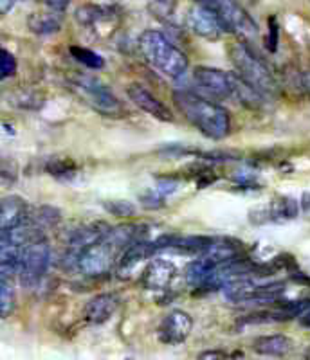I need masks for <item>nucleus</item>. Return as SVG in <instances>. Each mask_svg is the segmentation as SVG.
<instances>
[{
  "label": "nucleus",
  "mask_w": 310,
  "mask_h": 360,
  "mask_svg": "<svg viewBox=\"0 0 310 360\" xmlns=\"http://www.w3.org/2000/svg\"><path fill=\"white\" fill-rule=\"evenodd\" d=\"M173 101L184 114V117L208 139L222 141L231 131V117L221 105H216L202 96L193 94V92H186V90L175 92Z\"/></svg>",
  "instance_id": "f257e3e1"
},
{
  "label": "nucleus",
  "mask_w": 310,
  "mask_h": 360,
  "mask_svg": "<svg viewBox=\"0 0 310 360\" xmlns=\"http://www.w3.org/2000/svg\"><path fill=\"white\" fill-rule=\"evenodd\" d=\"M139 49L154 69L161 70L168 78H180L188 69V58L168 40L161 31L148 29L139 38Z\"/></svg>",
  "instance_id": "f03ea898"
},
{
  "label": "nucleus",
  "mask_w": 310,
  "mask_h": 360,
  "mask_svg": "<svg viewBox=\"0 0 310 360\" xmlns=\"http://www.w3.org/2000/svg\"><path fill=\"white\" fill-rule=\"evenodd\" d=\"M229 58L237 69L238 78L253 86L260 96H273L276 92V82L267 65L251 51L247 44H232L229 49Z\"/></svg>",
  "instance_id": "7ed1b4c3"
},
{
  "label": "nucleus",
  "mask_w": 310,
  "mask_h": 360,
  "mask_svg": "<svg viewBox=\"0 0 310 360\" xmlns=\"http://www.w3.org/2000/svg\"><path fill=\"white\" fill-rule=\"evenodd\" d=\"M197 4L204 6L209 11L215 13L224 31L238 34L244 41H253L258 38L256 22L237 0H197Z\"/></svg>",
  "instance_id": "20e7f679"
},
{
  "label": "nucleus",
  "mask_w": 310,
  "mask_h": 360,
  "mask_svg": "<svg viewBox=\"0 0 310 360\" xmlns=\"http://www.w3.org/2000/svg\"><path fill=\"white\" fill-rule=\"evenodd\" d=\"M51 265V247L45 240L29 243L22 249L20 265H18V278L24 287H35L44 279L45 272Z\"/></svg>",
  "instance_id": "39448f33"
},
{
  "label": "nucleus",
  "mask_w": 310,
  "mask_h": 360,
  "mask_svg": "<svg viewBox=\"0 0 310 360\" xmlns=\"http://www.w3.org/2000/svg\"><path fill=\"white\" fill-rule=\"evenodd\" d=\"M74 89L85 98L90 107L101 112L105 115H118L121 112V103L101 79L87 76V74H76L73 79Z\"/></svg>",
  "instance_id": "423d86ee"
},
{
  "label": "nucleus",
  "mask_w": 310,
  "mask_h": 360,
  "mask_svg": "<svg viewBox=\"0 0 310 360\" xmlns=\"http://www.w3.org/2000/svg\"><path fill=\"white\" fill-rule=\"evenodd\" d=\"M118 252V247H114L108 240L103 238L101 242L80 250V252L74 256V263H76L78 270H80L83 276H87V278H99V276L106 274V272L112 269V265L116 263Z\"/></svg>",
  "instance_id": "0eeeda50"
},
{
  "label": "nucleus",
  "mask_w": 310,
  "mask_h": 360,
  "mask_svg": "<svg viewBox=\"0 0 310 360\" xmlns=\"http://www.w3.org/2000/svg\"><path fill=\"white\" fill-rule=\"evenodd\" d=\"M193 82L199 89L206 90L211 98H232V74L211 67H197L193 72Z\"/></svg>",
  "instance_id": "6e6552de"
},
{
  "label": "nucleus",
  "mask_w": 310,
  "mask_h": 360,
  "mask_svg": "<svg viewBox=\"0 0 310 360\" xmlns=\"http://www.w3.org/2000/svg\"><path fill=\"white\" fill-rule=\"evenodd\" d=\"M193 330V319L188 311L173 310L161 321L157 335L164 344H180L188 339Z\"/></svg>",
  "instance_id": "1a4fd4ad"
},
{
  "label": "nucleus",
  "mask_w": 310,
  "mask_h": 360,
  "mask_svg": "<svg viewBox=\"0 0 310 360\" xmlns=\"http://www.w3.org/2000/svg\"><path fill=\"white\" fill-rule=\"evenodd\" d=\"M186 25L192 29L193 33L206 38V40H218L225 33L221 20L215 17V13L200 4L190 8L188 15H186Z\"/></svg>",
  "instance_id": "9d476101"
},
{
  "label": "nucleus",
  "mask_w": 310,
  "mask_h": 360,
  "mask_svg": "<svg viewBox=\"0 0 310 360\" xmlns=\"http://www.w3.org/2000/svg\"><path fill=\"white\" fill-rule=\"evenodd\" d=\"M127 92L135 107L150 114L151 117L159 119L163 123H172L173 121V112L159 98H155L148 89L141 86L139 83H132L127 89Z\"/></svg>",
  "instance_id": "9b49d317"
},
{
  "label": "nucleus",
  "mask_w": 310,
  "mask_h": 360,
  "mask_svg": "<svg viewBox=\"0 0 310 360\" xmlns=\"http://www.w3.org/2000/svg\"><path fill=\"white\" fill-rule=\"evenodd\" d=\"M177 276V266L175 263L170 262V259L155 258L151 259L147 265L143 272V285L148 290H166L170 285L173 283Z\"/></svg>",
  "instance_id": "f8f14e48"
},
{
  "label": "nucleus",
  "mask_w": 310,
  "mask_h": 360,
  "mask_svg": "<svg viewBox=\"0 0 310 360\" xmlns=\"http://www.w3.org/2000/svg\"><path fill=\"white\" fill-rule=\"evenodd\" d=\"M119 307V297L116 294H99L87 303L83 317L89 324H105L116 314Z\"/></svg>",
  "instance_id": "ddd939ff"
},
{
  "label": "nucleus",
  "mask_w": 310,
  "mask_h": 360,
  "mask_svg": "<svg viewBox=\"0 0 310 360\" xmlns=\"http://www.w3.org/2000/svg\"><path fill=\"white\" fill-rule=\"evenodd\" d=\"M157 250L159 249H157L155 242H141V240H139V242L132 243L130 247L125 249L121 259H119V265H118L119 274L121 276L130 274L132 270H134L139 263L144 262L147 258H150L151 254H155Z\"/></svg>",
  "instance_id": "4468645a"
},
{
  "label": "nucleus",
  "mask_w": 310,
  "mask_h": 360,
  "mask_svg": "<svg viewBox=\"0 0 310 360\" xmlns=\"http://www.w3.org/2000/svg\"><path fill=\"white\" fill-rule=\"evenodd\" d=\"M294 342L287 335L274 333V335L258 337L253 342V349L258 355L266 356H285L292 352Z\"/></svg>",
  "instance_id": "2eb2a0df"
},
{
  "label": "nucleus",
  "mask_w": 310,
  "mask_h": 360,
  "mask_svg": "<svg viewBox=\"0 0 310 360\" xmlns=\"http://www.w3.org/2000/svg\"><path fill=\"white\" fill-rule=\"evenodd\" d=\"M63 24V18L58 11H45V13H35L31 15L27 20L29 29L33 31L35 34H40V37H47V34L58 33Z\"/></svg>",
  "instance_id": "dca6fc26"
},
{
  "label": "nucleus",
  "mask_w": 310,
  "mask_h": 360,
  "mask_svg": "<svg viewBox=\"0 0 310 360\" xmlns=\"http://www.w3.org/2000/svg\"><path fill=\"white\" fill-rule=\"evenodd\" d=\"M17 308V294L13 287L11 276L0 272V319H6Z\"/></svg>",
  "instance_id": "f3484780"
},
{
  "label": "nucleus",
  "mask_w": 310,
  "mask_h": 360,
  "mask_svg": "<svg viewBox=\"0 0 310 360\" xmlns=\"http://www.w3.org/2000/svg\"><path fill=\"white\" fill-rule=\"evenodd\" d=\"M74 17L80 24L83 25H94L101 20H108L112 18V9L105 8V6H96V4H87L78 8Z\"/></svg>",
  "instance_id": "a211bd4d"
},
{
  "label": "nucleus",
  "mask_w": 310,
  "mask_h": 360,
  "mask_svg": "<svg viewBox=\"0 0 310 360\" xmlns=\"http://www.w3.org/2000/svg\"><path fill=\"white\" fill-rule=\"evenodd\" d=\"M58 218H60V211L54 207H49V205H42V207L35 209L33 213L29 211L27 214L29 224L38 227L40 231L44 229V227H51V225L56 224Z\"/></svg>",
  "instance_id": "6ab92c4d"
},
{
  "label": "nucleus",
  "mask_w": 310,
  "mask_h": 360,
  "mask_svg": "<svg viewBox=\"0 0 310 360\" xmlns=\"http://www.w3.org/2000/svg\"><path fill=\"white\" fill-rule=\"evenodd\" d=\"M69 51L70 56H73L76 62L89 67V69H103V67H105V60H103L98 53H94V51L80 47V45H73Z\"/></svg>",
  "instance_id": "aec40b11"
},
{
  "label": "nucleus",
  "mask_w": 310,
  "mask_h": 360,
  "mask_svg": "<svg viewBox=\"0 0 310 360\" xmlns=\"http://www.w3.org/2000/svg\"><path fill=\"white\" fill-rule=\"evenodd\" d=\"M45 169L56 179H73L76 175V164L73 160H51Z\"/></svg>",
  "instance_id": "412c9836"
},
{
  "label": "nucleus",
  "mask_w": 310,
  "mask_h": 360,
  "mask_svg": "<svg viewBox=\"0 0 310 360\" xmlns=\"http://www.w3.org/2000/svg\"><path fill=\"white\" fill-rule=\"evenodd\" d=\"M298 214V204L292 198H280L276 205H273L274 220H290Z\"/></svg>",
  "instance_id": "4be33fe9"
},
{
  "label": "nucleus",
  "mask_w": 310,
  "mask_h": 360,
  "mask_svg": "<svg viewBox=\"0 0 310 360\" xmlns=\"http://www.w3.org/2000/svg\"><path fill=\"white\" fill-rule=\"evenodd\" d=\"M103 205H105V209L108 211V213L119 218H130L137 213L135 205L127 200H106Z\"/></svg>",
  "instance_id": "5701e85b"
},
{
  "label": "nucleus",
  "mask_w": 310,
  "mask_h": 360,
  "mask_svg": "<svg viewBox=\"0 0 310 360\" xmlns=\"http://www.w3.org/2000/svg\"><path fill=\"white\" fill-rule=\"evenodd\" d=\"M17 74V58L0 47V79L13 78Z\"/></svg>",
  "instance_id": "b1692460"
},
{
  "label": "nucleus",
  "mask_w": 310,
  "mask_h": 360,
  "mask_svg": "<svg viewBox=\"0 0 310 360\" xmlns=\"http://www.w3.org/2000/svg\"><path fill=\"white\" fill-rule=\"evenodd\" d=\"M139 200L143 202L144 207L148 209L161 207V205L164 204V197L159 193V189H157V191H144L143 195L139 197Z\"/></svg>",
  "instance_id": "393cba45"
},
{
  "label": "nucleus",
  "mask_w": 310,
  "mask_h": 360,
  "mask_svg": "<svg viewBox=\"0 0 310 360\" xmlns=\"http://www.w3.org/2000/svg\"><path fill=\"white\" fill-rule=\"evenodd\" d=\"M267 49L271 53L278 49V22L276 18L271 17L269 18V40H267Z\"/></svg>",
  "instance_id": "a878e982"
},
{
  "label": "nucleus",
  "mask_w": 310,
  "mask_h": 360,
  "mask_svg": "<svg viewBox=\"0 0 310 360\" xmlns=\"http://www.w3.org/2000/svg\"><path fill=\"white\" fill-rule=\"evenodd\" d=\"M199 360H229V355L222 349H208L200 353Z\"/></svg>",
  "instance_id": "bb28decb"
},
{
  "label": "nucleus",
  "mask_w": 310,
  "mask_h": 360,
  "mask_svg": "<svg viewBox=\"0 0 310 360\" xmlns=\"http://www.w3.org/2000/svg\"><path fill=\"white\" fill-rule=\"evenodd\" d=\"M42 2H44L51 11H58V13H61L67 6L70 4V0H42Z\"/></svg>",
  "instance_id": "cd10ccee"
},
{
  "label": "nucleus",
  "mask_w": 310,
  "mask_h": 360,
  "mask_svg": "<svg viewBox=\"0 0 310 360\" xmlns=\"http://www.w3.org/2000/svg\"><path fill=\"white\" fill-rule=\"evenodd\" d=\"M15 2H17V0H0V15H6V13L11 11Z\"/></svg>",
  "instance_id": "c85d7f7f"
},
{
  "label": "nucleus",
  "mask_w": 310,
  "mask_h": 360,
  "mask_svg": "<svg viewBox=\"0 0 310 360\" xmlns=\"http://www.w3.org/2000/svg\"><path fill=\"white\" fill-rule=\"evenodd\" d=\"M299 323H302L303 328H310V308L299 317Z\"/></svg>",
  "instance_id": "c756f323"
},
{
  "label": "nucleus",
  "mask_w": 310,
  "mask_h": 360,
  "mask_svg": "<svg viewBox=\"0 0 310 360\" xmlns=\"http://www.w3.org/2000/svg\"><path fill=\"white\" fill-rule=\"evenodd\" d=\"M303 83H305V89L309 90V94H310V72L305 74V78H303Z\"/></svg>",
  "instance_id": "7c9ffc66"
},
{
  "label": "nucleus",
  "mask_w": 310,
  "mask_h": 360,
  "mask_svg": "<svg viewBox=\"0 0 310 360\" xmlns=\"http://www.w3.org/2000/svg\"><path fill=\"white\" fill-rule=\"evenodd\" d=\"M305 360H310V348L305 352Z\"/></svg>",
  "instance_id": "2f4dec72"
}]
</instances>
